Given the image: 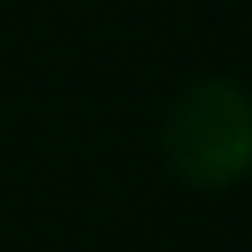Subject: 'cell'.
I'll return each instance as SVG.
<instances>
[{
    "mask_svg": "<svg viewBox=\"0 0 252 252\" xmlns=\"http://www.w3.org/2000/svg\"><path fill=\"white\" fill-rule=\"evenodd\" d=\"M162 168L196 196H224L252 168V101L241 79L202 73L168 101L157 129Z\"/></svg>",
    "mask_w": 252,
    "mask_h": 252,
    "instance_id": "6da1fadb",
    "label": "cell"
}]
</instances>
